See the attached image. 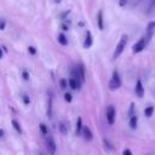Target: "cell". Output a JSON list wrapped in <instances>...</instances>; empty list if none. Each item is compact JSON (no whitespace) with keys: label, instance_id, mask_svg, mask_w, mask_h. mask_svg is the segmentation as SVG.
Listing matches in <instances>:
<instances>
[{"label":"cell","instance_id":"6da1fadb","mask_svg":"<svg viewBox=\"0 0 155 155\" xmlns=\"http://www.w3.org/2000/svg\"><path fill=\"white\" fill-rule=\"evenodd\" d=\"M127 35L126 34H124L122 36H121V39H120V41L117 42V45H116V47H115V51H114V54H113V58L114 59H116L122 52H124V50H125V47H126V44H127Z\"/></svg>","mask_w":155,"mask_h":155},{"label":"cell","instance_id":"7a4b0ae2","mask_svg":"<svg viewBox=\"0 0 155 155\" xmlns=\"http://www.w3.org/2000/svg\"><path fill=\"white\" fill-rule=\"evenodd\" d=\"M120 86H121V78H120L119 73L116 70H114L113 71V75L110 78V81H109V90L110 91H115Z\"/></svg>","mask_w":155,"mask_h":155},{"label":"cell","instance_id":"3957f363","mask_svg":"<svg viewBox=\"0 0 155 155\" xmlns=\"http://www.w3.org/2000/svg\"><path fill=\"white\" fill-rule=\"evenodd\" d=\"M147 42H148V40H147L145 38L139 39V40L132 46V52H133V53H139V52H142V51L145 48Z\"/></svg>","mask_w":155,"mask_h":155},{"label":"cell","instance_id":"277c9868","mask_svg":"<svg viewBox=\"0 0 155 155\" xmlns=\"http://www.w3.org/2000/svg\"><path fill=\"white\" fill-rule=\"evenodd\" d=\"M115 115H116L115 108L113 105H108L107 107V121H108L109 125H114V122H115Z\"/></svg>","mask_w":155,"mask_h":155},{"label":"cell","instance_id":"5b68a950","mask_svg":"<svg viewBox=\"0 0 155 155\" xmlns=\"http://www.w3.org/2000/svg\"><path fill=\"white\" fill-rule=\"evenodd\" d=\"M154 33H155V21H151V22H149L148 25H147V36H145V39L149 41V40L153 38Z\"/></svg>","mask_w":155,"mask_h":155},{"label":"cell","instance_id":"8992f818","mask_svg":"<svg viewBox=\"0 0 155 155\" xmlns=\"http://www.w3.org/2000/svg\"><path fill=\"white\" fill-rule=\"evenodd\" d=\"M46 148H47L50 154H54L56 153V143H54L52 137H47L46 138Z\"/></svg>","mask_w":155,"mask_h":155},{"label":"cell","instance_id":"52a82bcc","mask_svg":"<svg viewBox=\"0 0 155 155\" xmlns=\"http://www.w3.org/2000/svg\"><path fill=\"white\" fill-rule=\"evenodd\" d=\"M134 92H136V94H137L139 98H143V97H144V87H143V84H142V81H140L139 79H138L137 82H136Z\"/></svg>","mask_w":155,"mask_h":155},{"label":"cell","instance_id":"ba28073f","mask_svg":"<svg viewBox=\"0 0 155 155\" xmlns=\"http://www.w3.org/2000/svg\"><path fill=\"white\" fill-rule=\"evenodd\" d=\"M81 133H82V136H84V139H85V140H87V142L92 140L93 134H92V131L90 130V127H88V126H82V131H81Z\"/></svg>","mask_w":155,"mask_h":155},{"label":"cell","instance_id":"9c48e42d","mask_svg":"<svg viewBox=\"0 0 155 155\" xmlns=\"http://www.w3.org/2000/svg\"><path fill=\"white\" fill-rule=\"evenodd\" d=\"M80 79H75V78H70L69 80H68V85H69V87L71 88V90H79L80 88V81H79Z\"/></svg>","mask_w":155,"mask_h":155},{"label":"cell","instance_id":"30bf717a","mask_svg":"<svg viewBox=\"0 0 155 155\" xmlns=\"http://www.w3.org/2000/svg\"><path fill=\"white\" fill-rule=\"evenodd\" d=\"M92 42H93L92 34H91V31H87V33H86L85 41H84V47H85V48H90V47L92 46Z\"/></svg>","mask_w":155,"mask_h":155},{"label":"cell","instance_id":"8fae6325","mask_svg":"<svg viewBox=\"0 0 155 155\" xmlns=\"http://www.w3.org/2000/svg\"><path fill=\"white\" fill-rule=\"evenodd\" d=\"M97 25L99 28V30H103L104 29V22H103V11L99 10L98 11V15H97Z\"/></svg>","mask_w":155,"mask_h":155},{"label":"cell","instance_id":"7c38bea8","mask_svg":"<svg viewBox=\"0 0 155 155\" xmlns=\"http://www.w3.org/2000/svg\"><path fill=\"white\" fill-rule=\"evenodd\" d=\"M137 124H138V117H137V115H136V114L131 115V116H130V127H131L132 130H136V128H137Z\"/></svg>","mask_w":155,"mask_h":155},{"label":"cell","instance_id":"4fadbf2b","mask_svg":"<svg viewBox=\"0 0 155 155\" xmlns=\"http://www.w3.org/2000/svg\"><path fill=\"white\" fill-rule=\"evenodd\" d=\"M57 40H58V42H59L62 46H67V45H68V39H67V36H65L64 34H58Z\"/></svg>","mask_w":155,"mask_h":155},{"label":"cell","instance_id":"5bb4252c","mask_svg":"<svg viewBox=\"0 0 155 155\" xmlns=\"http://www.w3.org/2000/svg\"><path fill=\"white\" fill-rule=\"evenodd\" d=\"M76 70H78V73H79V76H80V79H81V81H85V69H84V65L80 64V65L76 68Z\"/></svg>","mask_w":155,"mask_h":155},{"label":"cell","instance_id":"9a60e30c","mask_svg":"<svg viewBox=\"0 0 155 155\" xmlns=\"http://www.w3.org/2000/svg\"><path fill=\"white\" fill-rule=\"evenodd\" d=\"M153 113H154V107H153V105H149V107H147V108L144 109V115H145L147 117H150V116L153 115Z\"/></svg>","mask_w":155,"mask_h":155},{"label":"cell","instance_id":"2e32d148","mask_svg":"<svg viewBox=\"0 0 155 155\" xmlns=\"http://www.w3.org/2000/svg\"><path fill=\"white\" fill-rule=\"evenodd\" d=\"M81 131H82V119L78 117V121H76V133L81 134Z\"/></svg>","mask_w":155,"mask_h":155},{"label":"cell","instance_id":"e0dca14e","mask_svg":"<svg viewBox=\"0 0 155 155\" xmlns=\"http://www.w3.org/2000/svg\"><path fill=\"white\" fill-rule=\"evenodd\" d=\"M12 126H13V128L18 132V133H22V128H21V125L18 124V121H16V120H12Z\"/></svg>","mask_w":155,"mask_h":155},{"label":"cell","instance_id":"ac0fdd59","mask_svg":"<svg viewBox=\"0 0 155 155\" xmlns=\"http://www.w3.org/2000/svg\"><path fill=\"white\" fill-rule=\"evenodd\" d=\"M39 128H40V131H41V133L42 134H48V130H47V127H46V125L45 124H40L39 125Z\"/></svg>","mask_w":155,"mask_h":155},{"label":"cell","instance_id":"d6986e66","mask_svg":"<svg viewBox=\"0 0 155 155\" xmlns=\"http://www.w3.org/2000/svg\"><path fill=\"white\" fill-rule=\"evenodd\" d=\"M154 6H155V0H150L149 1V4H148V6H147V13H149V12H151V10L154 8Z\"/></svg>","mask_w":155,"mask_h":155},{"label":"cell","instance_id":"ffe728a7","mask_svg":"<svg viewBox=\"0 0 155 155\" xmlns=\"http://www.w3.org/2000/svg\"><path fill=\"white\" fill-rule=\"evenodd\" d=\"M59 130H61V133L62 134H67V126H65V124L64 122H61L59 124Z\"/></svg>","mask_w":155,"mask_h":155},{"label":"cell","instance_id":"44dd1931","mask_svg":"<svg viewBox=\"0 0 155 155\" xmlns=\"http://www.w3.org/2000/svg\"><path fill=\"white\" fill-rule=\"evenodd\" d=\"M59 84H61V88H62V90H65V88L68 87V81H67L65 79H61V80H59Z\"/></svg>","mask_w":155,"mask_h":155},{"label":"cell","instance_id":"7402d4cb","mask_svg":"<svg viewBox=\"0 0 155 155\" xmlns=\"http://www.w3.org/2000/svg\"><path fill=\"white\" fill-rule=\"evenodd\" d=\"M52 99L50 98V101H48V108H47V115H48V117H51V115H52Z\"/></svg>","mask_w":155,"mask_h":155},{"label":"cell","instance_id":"603a6c76","mask_svg":"<svg viewBox=\"0 0 155 155\" xmlns=\"http://www.w3.org/2000/svg\"><path fill=\"white\" fill-rule=\"evenodd\" d=\"M22 99H23V103H24L25 105H28V104L30 103V98H29V96H27V94H23Z\"/></svg>","mask_w":155,"mask_h":155},{"label":"cell","instance_id":"cb8c5ba5","mask_svg":"<svg viewBox=\"0 0 155 155\" xmlns=\"http://www.w3.org/2000/svg\"><path fill=\"white\" fill-rule=\"evenodd\" d=\"M22 76H23V79H24L25 81L29 80V74H28V71H27L25 69H23V71H22Z\"/></svg>","mask_w":155,"mask_h":155},{"label":"cell","instance_id":"d4e9b609","mask_svg":"<svg viewBox=\"0 0 155 155\" xmlns=\"http://www.w3.org/2000/svg\"><path fill=\"white\" fill-rule=\"evenodd\" d=\"M28 52H29L30 54H35V53H36V50H35L34 46H29V47H28Z\"/></svg>","mask_w":155,"mask_h":155},{"label":"cell","instance_id":"484cf974","mask_svg":"<svg viewBox=\"0 0 155 155\" xmlns=\"http://www.w3.org/2000/svg\"><path fill=\"white\" fill-rule=\"evenodd\" d=\"M64 99H65L67 102H71V99H73L71 93H65V94H64Z\"/></svg>","mask_w":155,"mask_h":155},{"label":"cell","instance_id":"4316f807","mask_svg":"<svg viewBox=\"0 0 155 155\" xmlns=\"http://www.w3.org/2000/svg\"><path fill=\"white\" fill-rule=\"evenodd\" d=\"M134 103H131V107H130V111H128V115L131 116V115H133L134 113Z\"/></svg>","mask_w":155,"mask_h":155},{"label":"cell","instance_id":"83f0119b","mask_svg":"<svg viewBox=\"0 0 155 155\" xmlns=\"http://www.w3.org/2000/svg\"><path fill=\"white\" fill-rule=\"evenodd\" d=\"M5 25H6L5 19H0V30H4L5 29Z\"/></svg>","mask_w":155,"mask_h":155},{"label":"cell","instance_id":"f1b7e54d","mask_svg":"<svg viewBox=\"0 0 155 155\" xmlns=\"http://www.w3.org/2000/svg\"><path fill=\"white\" fill-rule=\"evenodd\" d=\"M122 154H124V155H131V154H132V151H131L130 149H125V150L122 151Z\"/></svg>","mask_w":155,"mask_h":155},{"label":"cell","instance_id":"f546056e","mask_svg":"<svg viewBox=\"0 0 155 155\" xmlns=\"http://www.w3.org/2000/svg\"><path fill=\"white\" fill-rule=\"evenodd\" d=\"M126 4H127V0H120V1H119V5H120L121 7H124Z\"/></svg>","mask_w":155,"mask_h":155},{"label":"cell","instance_id":"4dcf8cb0","mask_svg":"<svg viewBox=\"0 0 155 155\" xmlns=\"http://www.w3.org/2000/svg\"><path fill=\"white\" fill-rule=\"evenodd\" d=\"M103 142H104V144H105V147H108V148H109V149H113V147H111V145H110V143H109V142H108V140H107V139H104V140H103Z\"/></svg>","mask_w":155,"mask_h":155},{"label":"cell","instance_id":"1f68e13d","mask_svg":"<svg viewBox=\"0 0 155 155\" xmlns=\"http://www.w3.org/2000/svg\"><path fill=\"white\" fill-rule=\"evenodd\" d=\"M62 29H63V30H68V29H69V27H68L67 24H62Z\"/></svg>","mask_w":155,"mask_h":155},{"label":"cell","instance_id":"d6a6232c","mask_svg":"<svg viewBox=\"0 0 155 155\" xmlns=\"http://www.w3.org/2000/svg\"><path fill=\"white\" fill-rule=\"evenodd\" d=\"M4 136V130H0V137H2Z\"/></svg>","mask_w":155,"mask_h":155},{"label":"cell","instance_id":"836d02e7","mask_svg":"<svg viewBox=\"0 0 155 155\" xmlns=\"http://www.w3.org/2000/svg\"><path fill=\"white\" fill-rule=\"evenodd\" d=\"M1 57H2V50L0 48V58H1Z\"/></svg>","mask_w":155,"mask_h":155},{"label":"cell","instance_id":"e575fe53","mask_svg":"<svg viewBox=\"0 0 155 155\" xmlns=\"http://www.w3.org/2000/svg\"><path fill=\"white\" fill-rule=\"evenodd\" d=\"M54 1H56V2H61V0H54Z\"/></svg>","mask_w":155,"mask_h":155}]
</instances>
